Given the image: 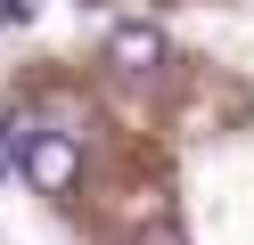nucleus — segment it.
Returning <instances> with one entry per match:
<instances>
[{
	"mask_svg": "<svg viewBox=\"0 0 254 245\" xmlns=\"http://www.w3.org/2000/svg\"><path fill=\"white\" fill-rule=\"evenodd\" d=\"M0 180H8V155H0Z\"/></svg>",
	"mask_w": 254,
	"mask_h": 245,
	"instance_id": "39448f33",
	"label": "nucleus"
},
{
	"mask_svg": "<svg viewBox=\"0 0 254 245\" xmlns=\"http://www.w3.org/2000/svg\"><path fill=\"white\" fill-rule=\"evenodd\" d=\"M0 147H8V163H17L41 196H66L74 180H82V139H74V131H41V123L17 114V123H0Z\"/></svg>",
	"mask_w": 254,
	"mask_h": 245,
	"instance_id": "f257e3e1",
	"label": "nucleus"
},
{
	"mask_svg": "<svg viewBox=\"0 0 254 245\" xmlns=\"http://www.w3.org/2000/svg\"><path fill=\"white\" fill-rule=\"evenodd\" d=\"M107 65H123V74H156V65H164V33L139 25V16H123V25L107 33Z\"/></svg>",
	"mask_w": 254,
	"mask_h": 245,
	"instance_id": "f03ea898",
	"label": "nucleus"
},
{
	"mask_svg": "<svg viewBox=\"0 0 254 245\" xmlns=\"http://www.w3.org/2000/svg\"><path fill=\"white\" fill-rule=\"evenodd\" d=\"M139 245H181V237H139Z\"/></svg>",
	"mask_w": 254,
	"mask_h": 245,
	"instance_id": "20e7f679",
	"label": "nucleus"
},
{
	"mask_svg": "<svg viewBox=\"0 0 254 245\" xmlns=\"http://www.w3.org/2000/svg\"><path fill=\"white\" fill-rule=\"evenodd\" d=\"M41 16V0H0V25H33Z\"/></svg>",
	"mask_w": 254,
	"mask_h": 245,
	"instance_id": "7ed1b4c3",
	"label": "nucleus"
}]
</instances>
